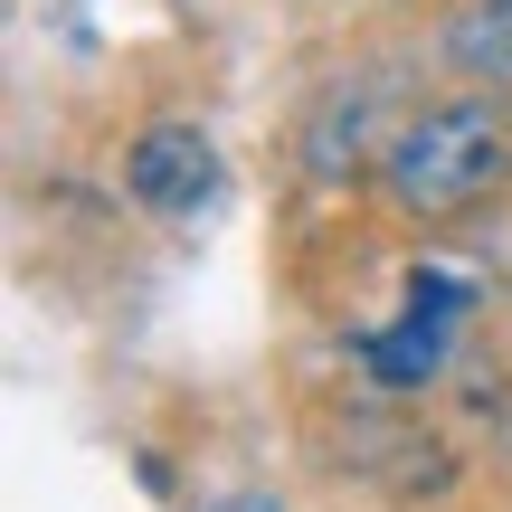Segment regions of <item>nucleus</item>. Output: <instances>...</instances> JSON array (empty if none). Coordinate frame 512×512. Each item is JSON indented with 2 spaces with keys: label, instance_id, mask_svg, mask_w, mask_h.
I'll list each match as a JSON object with an SVG mask.
<instances>
[{
  "label": "nucleus",
  "instance_id": "1",
  "mask_svg": "<svg viewBox=\"0 0 512 512\" xmlns=\"http://www.w3.org/2000/svg\"><path fill=\"white\" fill-rule=\"evenodd\" d=\"M503 162H512V133H503L494 105H437V114H418V124L389 143L380 181H389V200L418 209V219H456V209H475L484 190L503 181Z\"/></svg>",
  "mask_w": 512,
  "mask_h": 512
},
{
  "label": "nucleus",
  "instance_id": "2",
  "mask_svg": "<svg viewBox=\"0 0 512 512\" xmlns=\"http://www.w3.org/2000/svg\"><path fill=\"white\" fill-rule=\"evenodd\" d=\"M456 313H465V285H456V275H437V266H418V275H408V313H399L389 332H370V342H361V370H370L380 389L437 380L446 342H456Z\"/></svg>",
  "mask_w": 512,
  "mask_h": 512
},
{
  "label": "nucleus",
  "instance_id": "3",
  "mask_svg": "<svg viewBox=\"0 0 512 512\" xmlns=\"http://www.w3.org/2000/svg\"><path fill=\"white\" fill-rule=\"evenodd\" d=\"M124 190H133L143 209H162V219L209 209V200H219V152H209V133H190V124H152L143 143H133V162H124Z\"/></svg>",
  "mask_w": 512,
  "mask_h": 512
},
{
  "label": "nucleus",
  "instance_id": "4",
  "mask_svg": "<svg viewBox=\"0 0 512 512\" xmlns=\"http://www.w3.org/2000/svg\"><path fill=\"white\" fill-rule=\"evenodd\" d=\"M446 48H456V67L503 76V86H512V0H475V10L446 29Z\"/></svg>",
  "mask_w": 512,
  "mask_h": 512
},
{
  "label": "nucleus",
  "instance_id": "5",
  "mask_svg": "<svg viewBox=\"0 0 512 512\" xmlns=\"http://www.w3.org/2000/svg\"><path fill=\"white\" fill-rule=\"evenodd\" d=\"M219 512H275V494H228Z\"/></svg>",
  "mask_w": 512,
  "mask_h": 512
}]
</instances>
